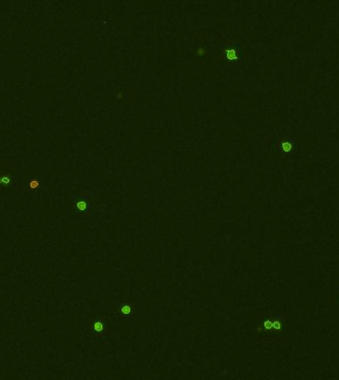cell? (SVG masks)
I'll list each match as a JSON object with an SVG mask.
<instances>
[{
	"label": "cell",
	"instance_id": "cell-3",
	"mask_svg": "<svg viewBox=\"0 0 339 380\" xmlns=\"http://www.w3.org/2000/svg\"><path fill=\"white\" fill-rule=\"evenodd\" d=\"M17 175H12L9 173H0V187H13L17 188V184L15 183V178Z\"/></svg>",
	"mask_w": 339,
	"mask_h": 380
},
{
	"label": "cell",
	"instance_id": "cell-4",
	"mask_svg": "<svg viewBox=\"0 0 339 380\" xmlns=\"http://www.w3.org/2000/svg\"><path fill=\"white\" fill-rule=\"evenodd\" d=\"M43 181L38 178H30V180L28 181V188L29 189H35V190H39L41 191L43 189Z\"/></svg>",
	"mask_w": 339,
	"mask_h": 380
},
{
	"label": "cell",
	"instance_id": "cell-7",
	"mask_svg": "<svg viewBox=\"0 0 339 380\" xmlns=\"http://www.w3.org/2000/svg\"><path fill=\"white\" fill-rule=\"evenodd\" d=\"M121 312H122V313H125V314L130 313V312H131V308H130V306H124V307H122Z\"/></svg>",
	"mask_w": 339,
	"mask_h": 380
},
{
	"label": "cell",
	"instance_id": "cell-2",
	"mask_svg": "<svg viewBox=\"0 0 339 380\" xmlns=\"http://www.w3.org/2000/svg\"><path fill=\"white\" fill-rule=\"evenodd\" d=\"M220 48L223 50V55L228 61H237L239 59L241 52V45L239 43H231L220 45Z\"/></svg>",
	"mask_w": 339,
	"mask_h": 380
},
{
	"label": "cell",
	"instance_id": "cell-6",
	"mask_svg": "<svg viewBox=\"0 0 339 380\" xmlns=\"http://www.w3.org/2000/svg\"><path fill=\"white\" fill-rule=\"evenodd\" d=\"M281 146H282V150H284V152H289V150H292V149H293V143H292V141L285 140V141L282 142Z\"/></svg>",
	"mask_w": 339,
	"mask_h": 380
},
{
	"label": "cell",
	"instance_id": "cell-1",
	"mask_svg": "<svg viewBox=\"0 0 339 380\" xmlns=\"http://www.w3.org/2000/svg\"><path fill=\"white\" fill-rule=\"evenodd\" d=\"M90 193L88 194H75L73 196V200H71V205H73L74 209V213H77V215L78 213H84V214H87L90 210V206L89 203L87 201V199L89 197Z\"/></svg>",
	"mask_w": 339,
	"mask_h": 380
},
{
	"label": "cell",
	"instance_id": "cell-5",
	"mask_svg": "<svg viewBox=\"0 0 339 380\" xmlns=\"http://www.w3.org/2000/svg\"><path fill=\"white\" fill-rule=\"evenodd\" d=\"M93 331L95 332V334H98V336H99L101 333H102V331H103V325H102V323H101L100 321H98V320H95V321H94V323H93Z\"/></svg>",
	"mask_w": 339,
	"mask_h": 380
}]
</instances>
